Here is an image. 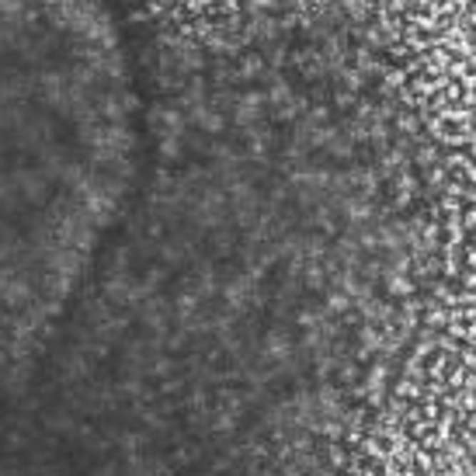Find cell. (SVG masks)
Wrapping results in <instances>:
<instances>
[{"instance_id": "1", "label": "cell", "mask_w": 476, "mask_h": 476, "mask_svg": "<svg viewBox=\"0 0 476 476\" xmlns=\"http://www.w3.org/2000/svg\"><path fill=\"white\" fill-rule=\"evenodd\" d=\"M139 129V56L115 0H0V338L63 299Z\"/></svg>"}]
</instances>
